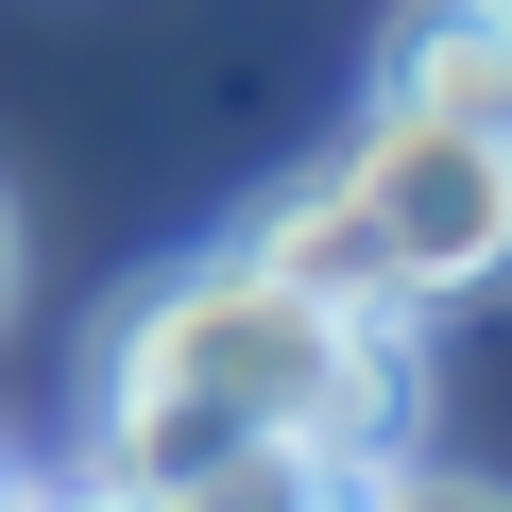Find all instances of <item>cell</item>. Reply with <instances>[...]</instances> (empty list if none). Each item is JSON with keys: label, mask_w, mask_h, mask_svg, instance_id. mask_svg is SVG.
Masks as SVG:
<instances>
[{"label": "cell", "mask_w": 512, "mask_h": 512, "mask_svg": "<svg viewBox=\"0 0 512 512\" xmlns=\"http://www.w3.org/2000/svg\"><path fill=\"white\" fill-rule=\"evenodd\" d=\"M478 18H495V35H512V0H478Z\"/></svg>", "instance_id": "ba28073f"}, {"label": "cell", "mask_w": 512, "mask_h": 512, "mask_svg": "<svg viewBox=\"0 0 512 512\" xmlns=\"http://www.w3.org/2000/svg\"><path fill=\"white\" fill-rule=\"evenodd\" d=\"M393 461H427L410 325L274 291L239 239L137 274L86 342V478L137 512H308Z\"/></svg>", "instance_id": "6da1fadb"}, {"label": "cell", "mask_w": 512, "mask_h": 512, "mask_svg": "<svg viewBox=\"0 0 512 512\" xmlns=\"http://www.w3.org/2000/svg\"><path fill=\"white\" fill-rule=\"evenodd\" d=\"M308 512H376V478H342V495H308Z\"/></svg>", "instance_id": "52a82bcc"}, {"label": "cell", "mask_w": 512, "mask_h": 512, "mask_svg": "<svg viewBox=\"0 0 512 512\" xmlns=\"http://www.w3.org/2000/svg\"><path fill=\"white\" fill-rule=\"evenodd\" d=\"M376 512H512V478H461V461H393Z\"/></svg>", "instance_id": "3957f363"}, {"label": "cell", "mask_w": 512, "mask_h": 512, "mask_svg": "<svg viewBox=\"0 0 512 512\" xmlns=\"http://www.w3.org/2000/svg\"><path fill=\"white\" fill-rule=\"evenodd\" d=\"M0 512H52V478H35V461H18V444H0Z\"/></svg>", "instance_id": "277c9868"}, {"label": "cell", "mask_w": 512, "mask_h": 512, "mask_svg": "<svg viewBox=\"0 0 512 512\" xmlns=\"http://www.w3.org/2000/svg\"><path fill=\"white\" fill-rule=\"evenodd\" d=\"M52 512H137V495H103V478H52Z\"/></svg>", "instance_id": "5b68a950"}, {"label": "cell", "mask_w": 512, "mask_h": 512, "mask_svg": "<svg viewBox=\"0 0 512 512\" xmlns=\"http://www.w3.org/2000/svg\"><path fill=\"white\" fill-rule=\"evenodd\" d=\"M376 103H393V120H478V137H512V35L478 18V0H410V18L376 35Z\"/></svg>", "instance_id": "7a4b0ae2"}, {"label": "cell", "mask_w": 512, "mask_h": 512, "mask_svg": "<svg viewBox=\"0 0 512 512\" xmlns=\"http://www.w3.org/2000/svg\"><path fill=\"white\" fill-rule=\"evenodd\" d=\"M0 325H18V205H0Z\"/></svg>", "instance_id": "8992f818"}]
</instances>
